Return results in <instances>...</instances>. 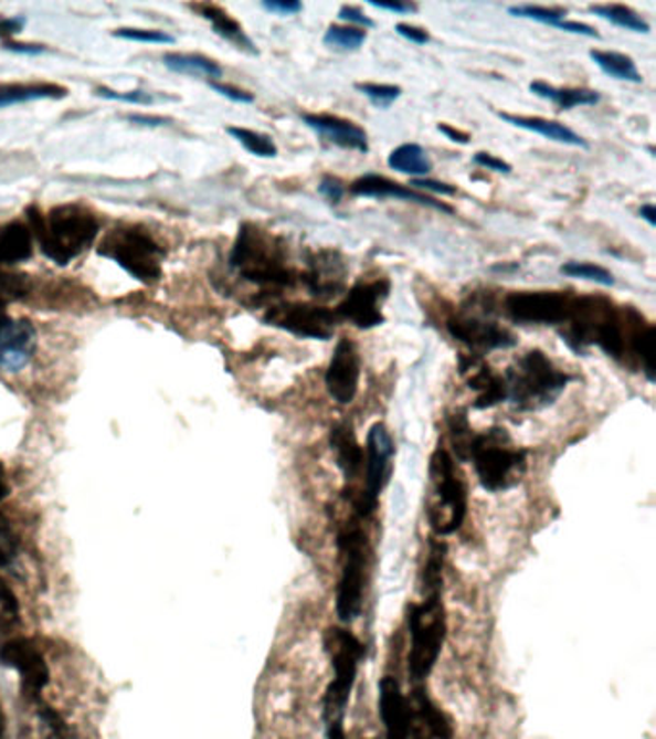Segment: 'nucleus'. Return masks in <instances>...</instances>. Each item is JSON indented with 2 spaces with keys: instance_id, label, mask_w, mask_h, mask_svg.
<instances>
[{
  "instance_id": "nucleus-17",
  "label": "nucleus",
  "mask_w": 656,
  "mask_h": 739,
  "mask_svg": "<svg viewBox=\"0 0 656 739\" xmlns=\"http://www.w3.org/2000/svg\"><path fill=\"white\" fill-rule=\"evenodd\" d=\"M409 705H411L409 739L455 738V730H453V725H451V718L427 695L424 686L412 687V694L409 695Z\"/></svg>"
},
{
  "instance_id": "nucleus-52",
  "label": "nucleus",
  "mask_w": 656,
  "mask_h": 739,
  "mask_svg": "<svg viewBox=\"0 0 656 739\" xmlns=\"http://www.w3.org/2000/svg\"><path fill=\"white\" fill-rule=\"evenodd\" d=\"M412 187L416 189H424V191H432L435 194H455L456 187L443 183V181L427 180V178H420V180H412Z\"/></svg>"
},
{
  "instance_id": "nucleus-58",
  "label": "nucleus",
  "mask_w": 656,
  "mask_h": 739,
  "mask_svg": "<svg viewBox=\"0 0 656 739\" xmlns=\"http://www.w3.org/2000/svg\"><path fill=\"white\" fill-rule=\"evenodd\" d=\"M328 725V739H347L343 720H331Z\"/></svg>"
},
{
  "instance_id": "nucleus-56",
  "label": "nucleus",
  "mask_w": 656,
  "mask_h": 739,
  "mask_svg": "<svg viewBox=\"0 0 656 739\" xmlns=\"http://www.w3.org/2000/svg\"><path fill=\"white\" fill-rule=\"evenodd\" d=\"M437 131L447 135L451 141L458 142V145H468V142H470V135L464 134V131L455 129V127L447 126V124H440V126H437Z\"/></svg>"
},
{
  "instance_id": "nucleus-21",
  "label": "nucleus",
  "mask_w": 656,
  "mask_h": 739,
  "mask_svg": "<svg viewBox=\"0 0 656 739\" xmlns=\"http://www.w3.org/2000/svg\"><path fill=\"white\" fill-rule=\"evenodd\" d=\"M351 193L357 197H372V199H396V201L416 202L420 207L440 210L445 214H453V209L445 202L433 201L425 194L412 191L409 187L388 180L378 173H366L357 181H352Z\"/></svg>"
},
{
  "instance_id": "nucleus-7",
  "label": "nucleus",
  "mask_w": 656,
  "mask_h": 739,
  "mask_svg": "<svg viewBox=\"0 0 656 739\" xmlns=\"http://www.w3.org/2000/svg\"><path fill=\"white\" fill-rule=\"evenodd\" d=\"M324 643L334 668V679L324 695V720L331 722L343 720L357 682L358 666L364 657V645L357 635L343 627H329Z\"/></svg>"
},
{
  "instance_id": "nucleus-28",
  "label": "nucleus",
  "mask_w": 656,
  "mask_h": 739,
  "mask_svg": "<svg viewBox=\"0 0 656 739\" xmlns=\"http://www.w3.org/2000/svg\"><path fill=\"white\" fill-rule=\"evenodd\" d=\"M33 254V237L30 228L22 222H12L0 230V266L20 264Z\"/></svg>"
},
{
  "instance_id": "nucleus-48",
  "label": "nucleus",
  "mask_w": 656,
  "mask_h": 739,
  "mask_svg": "<svg viewBox=\"0 0 656 739\" xmlns=\"http://www.w3.org/2000/svg\"><path fill=\"white\" fill-rule=\"evenodd\" d=\"M210 87H212V91H216L218 95L230 98V101H233V103H239V105H251V103H254V97L251 95V93H246V91L243 89H237V87H232V85H224V83L212 82L210 83Z\"/></svg>"
},
{
  "instance_id": "nucleus-1",
  "label": "nucleus",
  "mask_w": 656,
  "mask_h": 739,
  "mask_svg": "<svg viewBox=\"0 0 656 739\" xmlns=\"http://www.w3.org/2000/svg\"><path fill=\"white\" fill-rule=\"evenodd\" d=\"M30 214L43 253L60 266L74 261L97 237V218L77 204L56 207L46 217L38 214V210H30Z\"/></svg>"
},
{
  "instance_id": "nucleus-19",
  "label": "nucleus",
  "mask_w": 656,
  "mask_h": 739,
  "mask_svg": "<svg viewBox=\"0 0 656 739\" xmlns=\"http://www.w3.org/2000/svg\"><path fill=\"white\" fill-rule=\"evenodd\" d=\"M378 710L385 739H409L411 705L395 676H383L378 684Z\"/></svg>"
},
{
  "instance_id": "nucleus-13",
  "label": "nucleus",
  "mask_w": 656,
  "mask_h": 739,
  "mask_svg": "<svg viewBox=\"0 0 656 739\" xmlns=\"http://www.w3.org/2000/svg\"><path fill=\"white\" fill-rule=\"evenodd\" d=\"M264 320L268 321L269 326L289 331L293 336L306 337V339H329L336 326L337 316L328 308L284 305V307L269 308Z\"/></svg>"
},
{
  "instance_id": "nucleus-24",
  "label": "nucleus",
  "mask_w": 656,
  "mask_h": 739,
  "mask_svg": "<svg viewBox=\"0 0 656 739\" xmlns=\"http://www.w3.org/2000/svg\"><path fill=\"white\" fill-rule=\"evenodd\" d=\"M470 368H474V372L468 378V388L474 389L477 393L476 403H474L476 409L485 411V409H493L502 401H507L505 376L493 372L491 368L474 359H470Z\"/></svg>"
},
{
  "instance_id": "nucleus-29",
  "label": "nucleus",
  "mask_w": 656,
  "mask_h": 739,
  "mask_svg": "<svg viewBox=\"0 0 656 739\" xmlns=\"http://www.w3.org/2000/svg\"><path fill=\"white\" fill-rule=\"evenodd\" d=\"M530 91L536 97L544 98L552 105L559 106L560 110H570L575 106H593L601 101V95L596 91L554 87L544 82H531Z\"/></svg>"
},
{
  "instance_id": "nucleus-47",
  "label": "nucleus",
  "mask_w": 656,
  "mask_h": 739,
  "mask_svg": "<svg viewBox=\"0 0 656 739\" xmlns=\"http://www.w3.org/2000/svg\"><path fill=\"white\" fill-rule=\"evenodd\" d=\"M318 191H320L321 197H326L331 204H339L341 199H343L345 183L339 180V178H334V176H324L318 186Z\"/></svg>"
},
{
  "instance_id": "nucleus-45",
  "label": "nucleus",
  "mask_w": 656,
  "mask_h": 739,
  "mask_svg": "<svg viewBox=\"0 0 656 739\" xmlns=\"http://www.w3.org/2000/svg\"><path fill=\"white\" fill-rule=\"evenodd\" d=\"M0 609H2L4 619L10 620V622H15L18 616H20L18 598H15L14 591H12V588L2 578H0Z\"/></svg>"
},
{
  "instance_id": "nucleus-12",
  "label": "nucleus",
  "mask_w": 656,
  "mask_h": 739,
  "mask_svg": "<svg viewBox=\"0 0 656 739\" xmlns=\"http://www.w3.org/2000/svg\"><path fill=\"white\" fill-rule=\"evenodd\" d=\"M575 297L560 292L512 293L507 297V313L522 324H562L568 321Z\"/></svg>"
},
{
  "instance_id": "nucleus-55",
  "label": "nucleus",
  "mask_w": 656,
  "mask_h": 739,
  "mask_svg": "<svg viewBox=\"0 0 656 739\" xmlns=\"http://www.w3.org/2000/svg\"><path fill=\"white\" fill-rule=\"evenodd\" d=\"M4 49L12 51V53L28 54V56H38V54L45 53V46L28 45V43H4Z\"/></svg>"
},
{
  "instance_id": "nucleus-31",
  "label": "nucleus",
  "mask_w": 656,
  "mask_h": 739,
  "mask_svg": "<svg viewBox=\"0 0 656 739\" xmlns=\"http://www.w3.org/2000/svg\"><path fill=\"white\" fill-rule=\"evenodd\" d=\"M67 91L54 83H35V85H0V108L7 106L23 105L31 101H45V98L66 97Z\"/></svg>"
},
{
  "instance_id": "nucleus-41",
  "label": "nucleus",
  "mask_w": 656,
  "mask_h": 739,
  "mask_svg": "<svg viewBox=\"0 0 656 739\" xmlns=\"http://www.w3.org/2000/svg\"><path fill=\"white\" fill-rule=\"evenodd\" d=\"M30 292V282L25 276H0V307H7L12 300L22 299Z\"/></svg>"
},
{
  "instance_id": "nucleus-37",
  "label": "nucleus",
  "mask_w": 656,
  "mask_h": 739,
  "mask_svg": "<svg viewBox=\"0 0 656 739\" xmlns=\"http://www.w3.org/2000/svg\"><path fill=\"white\" fill-rule=\"evenodd\" d=\"M560 272L568 277H575V279H585V282H595V284L603 285V287H612L616 284L614 276L609 270L603 266H596L591 262H567L560 266Z\"/></svg>"
},
{
  "instance_id": "nucleus-36",
  "label": "nucleus",
  "mask_w": 656,
  "mask_h": 739,
  "mask_svg": "<svg viewBox=\"0 0 656 739\" xmlns=\"http://www.w3.org/2000/svg\"><path fill=\"white\" fill-rule=\"evenodd\" d=\"M366 35L364 30H358V28H351V25H329L326 35H324V43L331 46V49H337V51H343V53H355L360 46L364 45Z\"/></svg>"
},
{
  "instance_id": "nucleus-3",
  "label": "nucleus",
  "mask_w": 656,
  "mask_h": 739,
  "mask_svg": "<svg viewBox=\"0 0 656 739\" xmlns=\"http://www.w3.org/2000/svg\"><path fill=\"white\" fill-rule=\"evenodd\" d=\"M572 376L554 367L544 352L530 351L505 373L507 401L518 411H539L559 399Z\"/></svg>"
},
{
  "instance_id": "nucleus-57",
  "label": "nucleus",
  "mask_w": 656,
  "mask_h": 739,
  "mask_svg": "<svg viewBox=\"0 0 656 739\" xmlns=\"http://www.w3.org/2000/svg\"><path fill=\"white\" fill-rule=\"evenodd\" d=\"M129 120L139 124V126L160 127L168 126L170 120L168 118H158V116H145V114H131Z\"/></svg>"
},
{
  "instance_id": "nucleus-25",
  "label": "nucleus",
  "mask_w": 656,
  "mask_h": 739,
  "mask_svg": "<svg viewBox=\"0 0 656 739\" xmlns=\"http://www.w3.org/2000/svg\"><path fill=\"white\" fill-rule=\"evenodd\" d=\"M500 120L507 122L510 126L520 127L531 134L543 135L544 139L570 145V147H580L588 149L590 142L583 139L582 135L575 134L574 129L560 124V122L543 120V118H528V116H515V114L497 113Z\"/></svg>"
},
{
  "instance_id": "nucleus-16",
  "label": "nucleus",
  "mask_w": 656,
  "mask_h": 739,
  "mask_svg": "<svg viewBox=\"0 0 656 739\" xmlns=\"http://www.w3.org/2000/svg\"><path fill=\"white\" fill-rule=\"evenodd\" d=\"M447 329L451 336L461 344L468 345L474 351H497V349H510L516 345V337L508 329L477 316L451 318L447 321Z\"/></svg>"
},
{
  "instance_id": "nucleus-35",
  "label": "nucleus",
  "mask_w": 656,
  "mask_h": 739,
  "mask_svg": "<svg viewBox=\"0 0 656 739\" xmlns=\"http://www.w3.org/2000/svg\"><path fill=\"white\" fill-rule=\"evenodd\" d=\"M228 134L241 142L251 155L261 158H276L277 145L269 135L258 134L246 127H228Z\"/></svg>"
},
{
  "instance_id": "nucleus-2",
  "label": "nucleus",
  "mask_w": 656,
  "mask_h": 739,
  "mask_svg": "<svg viewBox=\"0 0 656 739\" xmlns=\"http://www.w3.org/2000/svg\"><path fill=\"white\" fill-rule=\"evenodd\" d=\"M468 463L474 466L477 482L485 492H508L520 484L528 466V453L516 447L505 427H489L474 435Z\"/></svg>"
},
{
  "instance_id": "nucleus-22",
  "label": "nucleus",
  "mask_w": 656,
  "mask_h": 739,
  "mask_svg": "<svg viewBox=\"0 0 656 739\" xmlns=\"http://www.w3.org/2000/svg\"><path fill=\"white\" fill-rule=\"evenodd\" d=\"M329 445L336 453L337 466L343 472L345 479L352 482L364 466V448L358 443L357 433L351 424L339 422L331 427Z\"/></svg>"
},
{
  "instance_id": "nucleus-39",
  "label": "nucleus",
  "mask_w": 656,
  "mask_h": 739,
  "mask_svg": "<svg viewBox=\"0 0 656 739\" xmlns=\"http://www.w3.org/2000/svg\"><path fill=\"white\" fill-rule=\"evenodd\" d=\"M355 87L381 110L391 108V105L403 95V89L399 85H385V83H357Z\"/></svg>"
},
{
  "instance_id": "nucleus-5",
  "label": "nucleus",
  "mask_w": 656,
  "mask_h": 739,
  "mask_svg": "<svg viewBox=\"0 0 656 739\" xmlns=\"http://www.w3.org/2000/svg\"><path fill=\"white\" fill-rule=\"evenodd\" d=\"M430 476L437 500L427 508V520L437 536H451L463 528L468 515V489L447 448L433 451Z\"/></svg>"
},
{
  "instance_id": "nucleus-38",
  "label": "nucleus",
  "mask_w": 656,
  "mask_h": 739,
  "mask_svg": "<svg viewBox=\"0 0 656 739\" xmlns=\"http://www.w3.org/2000/svg\"><path fill=\"white\" fill-rule=\"evenodd\" d=\"M448 430H451V443H453V453L458 461L466 463L468 461V451H470L472 440L476 433H472L470 424L464 412H456L455 416L448 420Z\"/></svg>"
},
{
  "instance_id": "nucleus-53",
  "label": "nucleus",
  "mask_w": 656,
  "mask_h": 739,
  "mask_svg": "<svg viewBox=\"0 0 656 739\" xmlns=\"http://www.w3.org/2000/svg\"><path fill=\"white\" fill-rule=\"evenodd\" d=\"M25 25L23 18H0V39L12 38Z\"/></svg>"
},
{
  "instance_id": "nucleus-9",
  "label": "nucleus",
  "mask_w": 656,
  "mask_h": 739,
  "mask_svg": "<svg viewBox=\"0 0 656 739\" xmlns=\"http://www.w3.org/2000/svg\"><path fill=\"white\" fill-rule=\"evenodd\" d=\"M98 254L116 262L142 284H155L162 274L165 251L141 228H121L108 233L98 246Z\"/></svg>"
},
{
  "instance_id": "nucleus-54",
  "label": "nucleus",
  "mask_w": 656,
  "mask_h": 739,
  "mask_svg": "<svg viewBox=\"0 0 656 739\" xmlns=\"http://www.w3.org/2000/svg\"><path fill=\"white\" fill-rule=\"evenodd\" d=\"M370 7L389 10V12H395V14H412L417 10L416 4H412V2H370Z\"/></svg>"
},
{
  "instance_id": "nucleus-43",
  "label": "nucleus",
  "mask_w": 656,
  "mask_h": 739,
  "mask_svg": "<svg viewBox=\"0 0 656 739\" xmlns=\"http://www.w3.org/2000/svg\"><path fill=\"white\" fill-rule=\"evenodd\" d=\"M39 717L43 720L46 730L51 733V739H70V730L67 726L64 725V720L60 718L59 712L49 707L45 703H38Z\"/></svg>"
},
{
  "instance_id": "nucleus-50",
  "label": "nucleus",
  "mask_w": 656,
  "mask_h": 739,
  "mask_svg": "<svg viewBox=\"0 0 656 739\" xmlns=\"http://www.w3.org/2000/svg\"><path fill=\"white\" fill-rule=\"evenodd\" d=\"M474 165L487 168L491 172L512 173V166L505 162L502 158L493 157L489 152H477V155H474Z\"/></svg>"
},
{
  "instance_id": "nucleus-27",
  "label": "nucleus",
  "mask_w": 656,
  "mask_h": 739,
  "mask_svg": "<svg viewBox=\"0 0 656 739\" xmlns=\"http://www.w3.org/2000/svg\"><path fill=\"white\" fill-rule=\"evenodd\" d=\"M197 10L201 12L204 20H209L212 30L220 38H224L225 41H230L233 46H237L241 51H245L248 54H258V49L253 43V39L246 35L245 30L239 25L232 15L224 12L222 8L214 7V4H197Z\"/></svg>"
},
{
  "instance_id": "nucleus-30",
  "label": "nucleus",
  "mask_w": 656,
  "mask_h": 739,
  "mask_svg": "<svg viewBox=\"0 0 656 739\" xmlns=\"http://www.w3.org/2000/svg\"><path fill=\"white\" fill-rule=\"evenodd\" d=\"M388 166L391 170L404 173V176H412L416 180L425 178L433 170L432 160L427 157V152L416 142H404L395 150H391Z\"/></svg>"
},
{
  "instance_id": "nucleus-51",
  "label": "nucleus",
  "mask_w": 656,
  "mask_h": 739,
  "mask_svg": "<svg viewBox=\"0 0 656 739\" xmlns=\"http://www.w3.org/2000/svg\"><path fill=\"white\" fill-rule=\"evenodd\" d=\"M395 31L401 38L411 41V43H416V45H427L430 39H432L427 31L416 28V25H411V23H396Z\"/></svg>"
},
{
  "instance_id": "nucleus-18",
  "label": "nucleus",
  "mask_w": 656,
  "mask_h": 739,
  "mask_svg": "<svg viewBox=\"0 0 656 739\" xmlns=\"http://www.w3.org/2000/svg\"><path fill=\"white\" fill-rule=\"evenodd\" d=\"M38 345V334L30 320L0 316V368L18 372L30 362Z\"/></svg>"
},
{
  "instance_id": "nucleus-6",
  "label": "nucleus",
  "mask_w": 656,
  "mask_h": 739,
  "mask_svg": "<svg viewBox=\"0 0 656 739\" xmlns=\"http://www.w3.org/2000/svg\"><path fill=\"white\" fill-rule=\"evenodd\" d=\"M230 262L241 276L254 284L292 285L295 282L284 246L254 225L241 228Z\"/></svg>"
},
{
  "instance_id": "nucleus-26",
  "label": "nucleus",
  "mask_w": 656,
  "mask_h": 739,
  "mask_svg": "<svg viewBox=\"0 0 656 739\" xmlns=\"http://www.w3.org/2000/svg\"><path fill=\"white\" fill-rule=\"evenodd\" d=\"M329 258H324V253L310 261V272L306 274L305 282L313 295L331 297L343 287L345 266L343 262L334 261L336 253H329Z\"/></svg>"
},
{
  "instance_id": "nucleus-49",
  "label": "nucleus",
  "mask_w": 656,
  "mask_h": 739,
  "mask_svg": "<svg viewBox=\"0 0 656 739\" xmlns=\"http://www.w3.org/2000/svg\"><path fill=\"white\" fill-rule=\"evenodd\" d=\"M262 8L276 15H295L303 12V2L298 0H266L262 2Z\"/></svg>"
},
{
  "instance_id": "nucleus-10",
  "label": "nucleus",
  "mask_w": 656,
  "mask_h": 739,
  "mask_svg": "<svg viewBox=\"0 0 656 739\" xmlns=\"http://www.w3.org/2000/svg\"><path fill=\"white\" fill-rule=\"evenodd\" d=\"M395 441L385 424H373L366 440V476L364 489L358 495L355 503L358 518H370L378 508L381 492L393 474V456H395Z\"/></svg>"
},
{
  "instance_id": "nucleus-59",
  "label": "nucleus",
  "mask_w": 656,
  "mask_h": 739,
  "mask_svg": "<svg viewBox=\"0 0 656 739\" xmlns=\"http://www.w3.org/2000/svg\"><path fill=\"white\" fill-rule=\"evenodd\" d=\"M639 217H642L643 220H647V224H649L650 228H655L656 225L655 204H653V202H647V204H643L642 209H639Z\"/></svg>"
},
{
  "instance_id": "nucleus-15",
  "label": "nucleus",
  "mask_w": 656,
  "mask_h": 739,
  "mask_svg": "<svg viewBox=\"0 0 656 739\" xmlns=\"http://www.w3.org/2000/svg\"><path fill=\"white\" fill-rule=\"evenodd\" d=\"M360 383V352L352 339L341 337L326 372V388L337 404H351Z\"/></svg>"
},
{
  "instance_id": "nucleus-20",
  "label": "nucleus",
  "mask_w": 656,
  "mask_h": 739,
  "mask_svg": "<svg viewBox=\"0 0 656 739\" xmlns=\"http://www.w3.org/2000/svg\"><path fill=\"white\" fill-rule=\"evenodd\" d=\"M303 122L320 135L321 139L334 142L341 149L358 150L364 155L370 150L368 134L355 122L343 120L331 114H303Z\"/></svg>"
},
{
  "instance_id": "nucleus-8",
  "label": "nucleus",
  "mask_w": 656,
  "mask_h": 739,
  "mask_svg": "<svg viewBox=\"0 0 656 739\" xmlns=\"http://www.w3.org/2000/svg\"><path fill=\"white\" fill-rule=\"evenodd\" d=\"M337 547L343 555V570L337 588L336 611L343 624H352L364 606L366 570H368V536L351 522L337 534Z\"/></svg>"
},
{
  "instance_id": "nucleus-32",
  "label": "nucleus",
  "mask_w": 656,
  "mask_h": 739,
  "mask_svg": "<svg viewBox=\"0 0 656 739\" xmlns=\"http://www.w3.org/2000/svg\"><path fill=\"white\" fill-rule=\"evenodd\" d=\"M591 61L603 70L604 74L620 82L643 83V75L637 70L632 56L614 51H591Z\"/></svg>"
},
{
  "instance_id": "nucleus-11",
  "label": "nucleus",
  "mask_w": 656,
  "mask_h": 739,
  "mask_svg": "<svg viewBox=\"0 0 656 739\" xmlns=\"http://www.w3.org/2000/svg\"><path fill=\"white\" fill-rule=\"evenodd\" d=\"M0 665L20 674L22 695L28 701L38 705L43 701V689L49 684L51 673L43 653L25 637H14L0 645Z\"/></svg>"
},
{
  "instance_id": "nucleus-33",
  "label": "nucleus",
  "mask_w": 656,
  "mask_h": 739,
  "mask_svg": "<svg viewBox=\"0 0 656 739\" xmlns=\"http://www.w3.org/2000/svg\"><path fill=\"white\" fill-rule=\"evenodd\" d=\"M590 12L622 30L643 33V35L650 33L649 22L632 8L622 7V4H591Z\"/></svg>"
},
{
  "instance_id": "nucleus-60",
  "label": "nucleus",
  "mask_w": 656,
  "mask_h": 739,
  "mask_svg": "<svg viewBox=\"0 0 656 739\" xmlns=\"http://www.w3.org/2000/svg\"><path fill=\"white\" fill-rule=\"evenodd\" d=\"M4 736V715H2V709H0V739Z\"/></svg>"
},
{
  "instance_id": "nucleus-14",
  "label": "nucleus",
  "mask_w": 656,
  "mask_h": 739,
  "mask_svg": "<svg viewBox=\"0 0 656 739\" xmlns=\"http://www.w3.org/2000/svg\"><path fill=\"white\" fill-rule=\"evenodd\" d=\"M388 279L357 284L351 292L347 293L343 303L337 307L336 316L341 320L351 321L352 326L360 329L381 326L385 321L381 314V303L388 299Z\"/></svg>"
},
{
  "instance_id": "nucleus-40",
  "label": "nucleus",
  "mask_w": 656,
  "mask_h": 739,
  "mask_svg": "<svg viewBox=\"0 0 656 739\" xmlns=\"http://www.w3.org/2000/svg\"><path fill=\"white\" fill-rule=\"evenodd\" d=\"M114 38L126 39L134 43H150V45H173L176 39L168 35L166 31L157 30H135V28H124V30L114 31Z\"/></svg>"
},
{
  "instance_id": "nucleus-4",
  "label": "nucleus",
  "mask_w": 656,
  "mask_h": 739,
  "mask_svg": "<svg viewBox=\"0 0 656 739\" xmlns=\"http://www.w3.org/2000/svg\"><path fill=\"white\" fill-rule=\"evenodd\" d=\"M441 595L443 591L424 593V599L409 609V678L412 686H424L425 679L437 665L445 643L447 616Z\"/></svg>"
},
{
  "instance_id": "nucleus-42",
  "label": "nucleus",
  "mask_w": 656,
  "mask_h": 739,
  "mask_svg": "<svg viewBox=\"0 0 656 739\" xmlns=\"http://www.w3.org/2000/svg\"><path fill=\"white\" fill-rule=\"evenodd\" d=\"M18 553V538L7 518L0 515V567L12 564Z\"/></svg>"
},
{
  "instance_id": "nucleus-44",
  "label": "nucleus",
  "mask_w": 656,
  "mask_h": 739,
  "mask_svg": "<svg viewBox=\"0 0 656 739\" xmlns=\"http://www.w3.org/2000/svg\"><path fill=\"white\" fill-rule=\"evenodd\" d=\"M98 97L108 98V101H118V103H129V105H152L155 98L150 97L145 91H119L108 89V87H98Z\"/></svg>"
},
{
  "instance_id": "nucleus-34",
  "label": "nucleus",
  "mask_w": 656,
  "mask_h": 739,
  "mask_svg": "<svg viewBox=\"0 0 656 739\" xmlns=\"http://www.w3.org/2000/svg\"><path fill=\"white\" fill-rule=\"evenodd\" d=\"M165 64L176 74L212 77V80L222 77V67L218 66L216 62L210 61L207 56H199V54H166Z\"/></svg>"
},
{
  "instance_id": "nucleus-23",
  "label": "nucleus",
  "mask_w": 656,
  "mask_h": 739,
  "mask_svg": "<svg viewBox=\"0 0 656 739\" xmlns=\"http://www.w3.org/2000/svg\"><path fill=\"white\" fill-rule=\"evenodd\" d=\"M508 14H512L515 18L533 20V22L537 23H544V25H552V28H557V30L574 33V35L601 39V33H599L595 28L588 25V23L567 20L568 12L567 10H562V8L537 7V4H515V7H508Z\"/></svg>"
},
{
  "instance_id": "nucleus-46",
  "label": "nucleus",
  "mask_w": 656,
  "mask_h": 739,
  "mask_svg": "<svg viewBox=\"0 0 656 739\" xmlns=\"http://www.w3.org/2000/svg\"><path fill=\"white\" fill-rule=\"evenodd\" d=\"M339 20L341 22H349V23H355V25H358V30H370V28H375V22H373L372 18H368V15L360 10L358 7H351V4H343V7L339 8Z\"/></svg>"
}]
</instances>
